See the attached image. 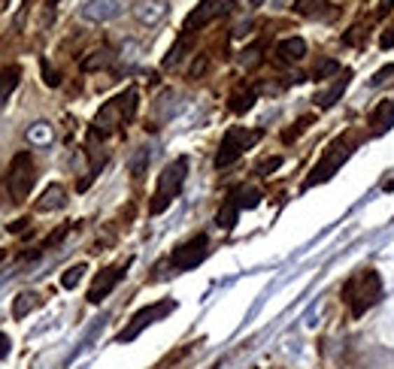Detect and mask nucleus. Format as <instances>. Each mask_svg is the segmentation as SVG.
Wrapping results in <instances>:
<instances>
[{
  "label": "nucleus",
  "instance_id": "1",
  "mask_svg": "<svg viewBox=\"0 0 394 369\" xmlns=\"http://www.w3.org/2000/svg\"><path fill=\"white\" fill-rule=\"evenodd\" d=\"M136 113V88H127L125 94L113 97L109 103L100 106V113L94 115V136H109L122 122H131Z\"/></svg>",
  "mask_w": 394,
  "mask_h": 369
},
{
  "label": "nucleus",
  "instance_id": "2",
  "mask_svg": "<svg viewBox=\"0 0 394 369\" xmlns=\"http://www.w3.org/2000/svg\"><path fill=\"white\" fill-rule=\"evenodd\" d=\"M185 179H188V158H176L164 167L161 179H158V191H155V197H152V215H161V212L179 197Z\"/></svg>",
  "mask_w": 394,
  "mask_h": 369
},
{
  "label": "nucleus",
  "instance_id": "3",
  "mask_svg": "<svg viewBox=\"0 0 394 369\" xmlns=\"http://www.w3.org/2000/svg\"><path fill=\"white\" fill-rule=\"evenodd\" d=\"M346 300L352 303V315L355 318L364 315L370 306H377V303L382 300V279H379V273L364 270V273L355 275V279L346 284Z\"/></svg>",
  "mask_w": 394,
  "mask_h": 369
},
{
  "label": "nucleus",
  "instance_id": "4",
  "mask_svg": "<svg viewBox=\"0 0 394 369\" xmlns=\"http://www.w3.org/2000/svg\"><path fill=\"white\" fill-rule=\"evenodd\" d=\"M34 179H36V170H34L31 152H18L15 158L9 161V170H6V188H9L13 203L27 200V194L34 188Z\"/></svg>",
  "mask_w": 394,
  "mask_h": 369
},
{
  "label": "nucleus",
  "instance_id": "5",
  "mask_svg": "<svg viewBox=\"0 0 394 369\" xmlns=\"http://www.w3.org/2000/svg\"><path fill=\"white\" fill-rule=\"evenodd\" d=\"M258 140H261L258 131H249V127H231V131L225 133L222 145H218V152H216V167H218V170L231 167V164L240 158L243 152H249Z\"/></svg>",
  "mask_w": 394,
  "mask_h": 369
},
{
  "label": "nucleus",
  "instance_id": "6",
  "mask_svg": "<svg viewBox=\"0 0 394 369\" xmlns=\"http://www.w3.org/2000/svg\"><path fill=\"white\" fill-rule=\"evenodd\" d=\"M173 309H176V303H173V300H161V303H152V306H143V309L131 318V324H127L115 339H118V342H134V339L140 336L146 327H152L155 321H164Z\"/></svg>",
  "mask_w": 394,
  "mask_h": 369
},
{
  "label": "nucleus",
  "instance_id": "7",
  "mask_svg": "<svg viewBox=\"0 0 394 369\" xmlns=\"http://www.w3.org/2000/svg\"><path fill=\"white\" fill-rule=\"evenodd\" d=\"M346 161H349V145H346L343 140H337V143L331 145V149L325 152V158L316 164V170L309 173V179L304 182V191H307V188H316V184H322V182H328L337 170L343 167Z\"/></svg>",
  "mask_w": 394,
  "mask_h": 369
},
{
  "label": "nucleus",
  "instance_id": "8",
  "mask_svg": "<svg viewBox=\"0 0 394 369\" xmlns=\"http://www.w3.org/2000/svg\"><path fill=\"white\" fill-rule=\"evenodd\" d=\"M206 254H209V239H206V233H197V236H191L188 243H182L176 252H173L170 263H173V270L185 273V270H195V266L204 263Z\"/></svg>",
  "mask_w": 394,
  "mask_h": 369
},
{
  "label": "nucleus",
  "instance_id": "9",
  "mask_svg": "<svg viewBox=\"0 0 394 369\" xmlns=\"http://www.w3.org/2000/svg\"><path fill=\"white\" fill-rule=\"evenodd\" d=\"M231 9V0H200V3L191 9L188 18H185V34H197L200 27H206L213 18H218L222 13H227Z\"/></svg>",
  "mask_w": 394,
  "mask_h": 369
},
{
  "label": "nucleus",
  "instance_id": "10",
  "mask_svg": "<svg viewBox=\"0 0 394 369\" xmlns=\"http://www.w3.org/2000/svg\"><path fill=\"white\" fill-rule=\"evenodd\" d=\"M122 13H125L122 0H88V3H82V9H79V15L91 24L113 22V18H118Z\"/></svg>",
  "mask_w": 394,
  "mask_h": 369
},
{
  "label": "nucleus",
  "instance_id": "11",
  "mask_svg": "<svg viewBox=\"0 0 394 369\" xmlns=\"http://www.w3.org/2000/svg\"><path fill=\"white\" fill-rule=\"evenodd\" d=\"M122 279H125V266H106V270H100L88 288V303H104V297H109Z\"/></svg>",
  "mask_w": 394,
  "mask_h": 369
},
{
  "label": "nucleus",
  "instance_id": "12",
  "mask_svg": "<svg viewBox=\"0 0 394 369\" xmlns=\"http://www.w3.org/2000/svg\"><path fill=\"white\" fill-rule=\"evenodd\" d=\"M167 13H170L167 0H140V3L134 6V15L140 18L143 24H149V27L161 24L164 18H167Z\"/></svg>",
  "mask_w": 394,
  "mask_h": 369
},
{
  "label": "nucleus",
  "instance_id": "13",
  "mask_svg": "<svg viewBox=\"0 0 394 369\" xmlns=\"http://www.w3.org/2000/svg\"><path fill=\"white\" fill-rule=\"evenodd\" d=\"M64 203H67V191H64V184H49L43 194H40V200H36V209L40 212H55V209H61Z\"/></svg>",
  "mask_w": 394,
  "mask_h": 369
},
{
  "label": "nucleus",
  "instance_id": "14",
  "mask_svg": "<svg viewBox=\"0 0 394 369\" xmlns=\"http://www.w3.org/2000/svg\"><path fill=\"white\" fill-rule=\"evenodd\" d=\"M276 55L286 64H297V61H304V55H307V40H300V36H288V40H282L276 45Z\"/></svg>",
  "mask_w": 394,
  "mask_h": 369
},
{
  "label": "nucleus",
  "instance_id": "15",
  "mask_svg": "<svg viewBox=\"0 0 394 369\" xmlns=\"http://www.w3.org/2000/svg\"><path fill=\"white\" fill-rule=\"evenodd\" d=\"M349 79H352V73H349V70H346V73H343V76H340V79H337V82H334V85H331V88H328V91H322V94H318V97H316V103H318V106H322V109H331V106L337 103V100H340V97H343V91H346V88H349Z\"/></svg>",
  "mask_w": 394,
  "mask_h": 369
},
{
  "label": "nucleus",
  "instance_id": "16",
  "mask_svg": "<svg viewBox=\"0 0 394 369\" xmlns=\"http://www.w3.org/2000/svg\"><path fill=\"white\" fill-rule=\"evenodd\" d=\"M18 79H22V70L15 67H3L0 70V109H3V103L9 100V94H13V91L18 88Z\"/></svg>",
  "mask_w": 394,
  "mask_h": 369
},
{
  "label": "nucleus",
  "instance_id": "17",
  "mask_svg": "<svg viewBox=\"0 0 394 369\" xmlns=\"http://www.w3.org/2000/svg\"><path fill=\"white\" fill-rule=\"evenodd\" d=\"M55 140V127L49 122H34L27 127V143L31 145H52Z\"/></svg>",
  "mask_w": 394,
  "mask_h": 369
},
{
  "label": "nucleus",
  "instance_id": "18",
  "mask_svg": "<svg viewBox=\"0 0 394 369\" xmlns=\"http://www.w3.org/2000/svg\"><path fill=\"white\" fill-rule=\"evenodd\" d=\"M295 13L304 18H325L331 9H328L325 0H295Z\"/></svg>",
  "mask_w": 394,
  "mask_h": 369
},
{
  "label": "nucleus",
  "instance_id": "19",
  "mask_svg": "<svg viewBox=\"0 0 394 369\" xmlns=\"http://www.w3.org/2000/svg\"><path fill=\"white\" fill-rule=\"evenodd\" d=\"M252 103H255V88H249V85H240L231 94V109L237 115H243V113H249L252 109Z\"/></svg>",
  "mask_w": 394,
  "mask_h": 369
},
{
  "label": "nucleus",
  "instance_id": "20",
  "mask_svg": "<svg viewBox=\"0 0 394 369\" xmlns=\"http://www.w3.org/2000/svg\"><path fill=\"white\" fill-rule=\"evenodd\" d=\"M231 200H234L240 209H252V206H258L261 191H258V188H252V184H243V188H237V191L231 194Z\"/></svg>",
  "mask_w": 394,
  "mask_h": 369
},
{
  "label": "nucleus",
  "instance_id": "21",
  "mask_svg": "<svg viewBox=\"0 0 394 369\" xmlns=\"http://www.w3.org/2000/svg\"><path fill=\"white\" fill-rule=\"evenodd\" d=\"M36 306H40V297H36L34 291H22V294L15 297V303H13V315H15V318H24L27 312H34Z\"/></svg>",
  "mask_w": 394,
  "mask_h": 369
},
{
  "label": "nucleus",
  "instance_id": "22",
  "mask_svg": "<svg viewBox=\"0 0 394 369\" xmlns=\"http://www.w3.org/2000/svg\"><path fill=\"white\" fill-rule=\"evenodd\" d=\"M237 218H240V206H237V203L227 197V203L218 209V215H216V224L222 227V230H231L237 224Z\"/></svg>",
  "mask_w": 394,
  "mask_h": 369
},
{
  "label": "nucleus",
  "instance_id": "23",
  "mask_svg": "<svg viewBox=\"0 0 394 369\" xmlns=\"http://www.w3.org/2000/svg\"><path fill=\"white\" fill-rule=\"evenodd\" d=\"M188 45H191V36H188V34H182L179 40L173 43V49L167 52V58H164V67H167V70H173V67H176V64H179L182 58H185Z\"/></svg>",
  "mask_w": 394,
  "mask_h": 369
},
{
  "label": "nucleus",
  "instance_id": "24",
  "mask_svg": "<svg viewBox=\"0 0 394 369\" xmlns=\"http://www.w3.org/2000/svg\"><path fill=\"white\" fill-rule=\"evenodd\" d=\"M391 124H394V100L382 103V106L377 109V115H373V127H377V133H386Z\"/></svg>",
  "mask_w": 394,
  "mask_h": 369
},
{
  "label": "nucleus",
  "instance_id": "25",
  "mask_svg": "<svg viewBox=\"0 0 394 369\" xmlns=\"http://www.w3.org/2000/svg\"><path fill=\"white\" fill-rule=\"evenodd\" d=\"M82 273H85V263L70 266V270L61 275V284H64V288H67V291H70V288H76V284H79V279H82Z\"/></svg>",
  "mask_w": 394,
  "mask_h": 369
},
{
  "label": "nucleus",
  "instance_id": "26",
  "mask_svg": "<svg viewBox=\"0 0 394 369\" xmlns=\"http://www.w3.org/2000/svg\"><path fill=\"white\" fill-rule=\"evenodd\" d=\"M146 161H149V149H140V152H136V158H134V164H131V176L143 179V173H146Z\"/></svg>",
  "mask_w": 394,
  "mask_h": 369
},
{
  "label": "nucleus",
  "instance_id": "27",
  "mask_svg": "<svg viewBox=\"0 0 394 369\" xmlns=\"http://www.w3.org/2000/svg\"><path fill=\"white\" fill-rule=\"evenodd\" d=\"M113 61V55L109 52H94V58H88L85 64H82V70H97V67H104V64Z\"/></svg>",
  "mask_w": 394,
  "mask_h": 369
},
{
  "label": "nucleus",
  "instance_id": "28",
  "mask_svg": "<svg viewBox=\"0 0 394 369\" xmlns=\"http://www.w3.org/2000/svg\"><path fill=\"white\" fill-rule=\"evenodd\" d=\"M279 167H282V158H279V154H273V158L261 161V164H258V170H255V173H258V176H267V173L279 170Z\"/></svg>",
  "mask_w": 394,
  "mask_h": 369
},
{
  "label": "nucleus",
  "instance_id": "29",
  "mask_svg": "<svg viewBox=\"0 0 394 369\" xmlns=\"http://www.w3.org/2000/svg\"><path fill=\"white\" fill-rule=\"evenodd\" d=\"M334 73H337V61H322L313 70V79H328V76H334Z\"/></svg>",
  "mask_w": 394,
  "mask_h": 369
},
{
  "label": "nucleus",
  "instance_id": "30",
  "mask_svg": "<svg viewBox=\"0 0 394 369\" xmlns=\"http://www.w3.org/2000/svg\"><path fill=\"white\" fill-rule=\"evenodd\" d=\"M258 52H261V45H252V49H246L243 58H240L243 67H255V64H258Z\"/></svg>",
  "mask_w": 394,
  "mask_h": 369
},
{
  "label": "nucleus",
  "instance_id": "31",
  "mask_svg": "<svg viewBox=\"0 0 394 369\" xmlns=\"http://www.w3.org/2000/svg\"><path fill=\"white\" fill-rule=\"evenodd\" d=\"M391 73H394V64H388V67H382V70L377 73V76L370 79V85H382V82H388V76H391Z\"/></svg>",
  "mask_w": 394,
  "mask_h": 369
},
{
  "label": "nucleus",
  "instance_id": "32",
  "mask_svg": "<svg viewBox=\"0 0 394 369\" xmlns=\"http://www.w3.org/2000/svg\"><path fill=\"white\" fill-rule=\"evenodd\" d=\"M43 76H45V85H58V73H55L52 67H49V61H43Z\"/></svg>",
  "mask_w": 394,
  "mask_h": 369
},
{
  "label": "nucleus",
  "instance_id": "33",
  "mask_svg": "<svg viewBox=\"0 0 394 369\" xmlns=\"http://www.w3.org/2000/svg\"><path fill=\"white\" fill-rule=\"evenodd\" d=\"M204 70H206V58H204V55H197V61H195V67H191L188 79H197V76H200V73H204Z\"/></svg>",
  "mask_w": 394,
  "mask_h": 369
},
{
  "label": "nucleus",
  "instance_id": "34",
  "mask_svg": "<svg viewBox=\"0 0 394 369\" xmlns=\"http://www.w3.org/2000/svg\"><path fill=\"white\" fill-rule=\"evenodd\" d=\"M364 40V27H352V34H346V43L355 45V43H361Z\"/></svg>",
  "mask_w": 394,
  "mask_h": 369
},
{
  "label": "nucleus",
  "instance_id": "35",
  "mask_svg": "<svg viewBox=\"0 0 394 369\" xmlns=\"http://www.w3.org/2000/svg\"><path fill=\"white\" fill-rule=\"evenodd\" d=\"M64 233H67V227H61V230H55V233H52L49 239H45V245H43V248H52L55 243H61V239H64Z\"/></svg>",
  "mask_w": 394,
  "mask_h": 369
},
{
  "label": "nucleus",
  "instance_id": "36",
  "mask_svg": "<svg viewBox=\"0 0 394 369\" xmlns=\"http://www.w3.org/2000/svg\"><path fill=\"white\" fill-rule=\"evenodd\" d=\"M379 43H382V49H391V45H394V27H391L388 34H382V40H379Z\"/></svg>",
  "mask_w": 394,
  "mask_h": 369
},
{
  "label": "nucleus",
  "instance_id": "37",
  "mask_svg": "<svg viewBox=\"0 0 394 369\" xmlns=\"http://www.w3.org/2000/svg\"><path fill=\"white\" fill-rule=\"evenodd\" d=\"M391 3H394V0H379L377 13H379V15H388V13H391Z\"/></svg>",
  "mask_w": 394,
  "mask_h": 369
},
{
  "label": "nucleus",
  "instance_id": "38",
  "mask_svg": "<svg viewBox=\"0 0 394 369\" xmlns=\"http://www.w3.org/2000/svg\"><path fill=\"white\" fill-rule=\"evenodd\" d=\"M6 354H9V339L0 333V357H6Z\"/></svg>",
  "mask_w": 394,
  "mask_h": 369
},
{
  "label": "nucleus",
  "instance_id": "39",
  "mask_svg": "<svg viewBox=\"0 0 394 369\" xmlns=\"http://www.w3.org/2000/svg\"><path fill=\"white\" fill-rule=\"evenodd\" d=\"M24 224H27V221L22 218V221H15V224H9V230H13V233H18V230H24Z\"/></svg>",
  "mask_w": 394,
  "mask_h": 369
},
{
  "label": "nucleus",
  "instance_id": "40",
  "mask_svg": "<svg viewBox=\"0 0 394 369\" xmlns=\"http://www.w3.org/2000/svg\"><path fill=\"white\" fill-rule=\"evenodd\" d=\"M258 3H261V0H252V6H258Z\"/></svg>",
  "mask_w": 394,
  "mask_h": 369
}]
</instances>
